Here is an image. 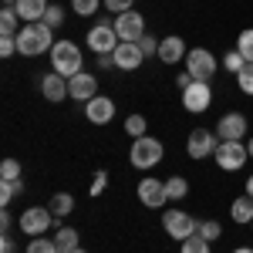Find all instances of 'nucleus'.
Instances as JSON below:
<instances>
[{
  "mask_svg": "<svg viewBox=\"0 0 253 253\" xmlns=\"http://www.w3.org/2000/svg\"><path fill=\"white\" fill-rule=\"evenodd\" d=\"M54 47V31L44 24V20H34V24H24L17 34V51L24 58H38L44 51Z\"/></svg>",
  "mask_w": 253,
  "mask_h": 253,
  "instance_id": "nucleus-1",
  "label": "nucleus"
},
{
  "mask_svg": "<svg viewBox=\"0 0 253 253\" xmlns=\"http://www.w3.org/2000/svg\"><path fill=\"white\" fill-rule=\"evenodd\" d=\"M51 68L58 75H64V78L81 75V51L75 47V41H54V47H51Z\"/></svg>",
  "mask_w": 253,
  "mask_h": 253,
  "instance_id": "nucleus-2",
  "label": "nucleus"
},
{
  "mask_svg": "<svg viewBox=\"0 0 253 253\" xmlns=\"http://www.w3.org/2000/svg\"><path fill=\"white\" fill-rule=\"evenodd\" d=\"M162 142L152 135H142L132 142V152H128V162L135 166V169H152V166H159L162 162Z\"/></svg>",
  "mask_w": 253,
  "mask_h": 253,
  "instance_id": "nucleus-3",
  "label": "nucleus"
},
{
  "mask_svg": "<svg viewBox=\"0 0 253 253\" xmlns=\"http://www.w3.org/2000/svg\"><path fill=\"white\" fill-rule=\"evenodd\" d=\"M213 159H216V166H219L223 172H240V169L247 166L250 152H247L243 142H219V149H216Z\"/></svg>",
  "mask_w": 253,
  "mask_h": 253,
  "instance_id": "nucleus-4",
  "label": "nucleus"
},
{
  "mask_svg": "<svg viewBox=\"0 0 253 253\" xmlns=\"http://www.w3.org/2000/svg\"><path fill=\"white\" fill-rule=\"evenodd\" d=\"M162 226H166V233L172 236V240H189V236H196V230H199V223H196L189 213H182V210H166L162 213Z\"/></svg>",
  "mask_w": 253,
  "mask_h": 253,
  "instance_id": "nucleus-5",
  "label": "nucleus"
},
{
  "mask_svg": "<svg viewBox=\"0 0 253 253\" xmlns=\"http://www.w3.org/2000/svg\"><path fill=\"white\" fill-rule=\"evenodd\" d=\"M115 34L118 41H128V44H138V41L145 38V17L138 14V10H128V14H118L115 20Z\"/></svg>",
  "mask_w": 253,
  "mask_h": 253,
  "instance_id": "nucleus-6",
  "label": "nucleus"
},
{
  "mask_svg": "<svg viewBox=\"0 0 253 253\" xmlns=\"http://www.w3.org/2000/svg\"><path fill=\"white\" fill-rule=\"evenodd\" d=\"M216 149H219L216 128H193V135H189V142H186V152H189L193 159L216 156Z\"/></svg>",
  "mask_w": 253,
  "mask_h": 253,
  "instance_id": "nucleus-7",
  "label": "nucleus"
},
{
  "mask_svg": "<svg viewBox=\"0 0 253 253\" xmlns=\"http://www.w3.org/2000/svg\"><path fill=\"white\" fill-rule=\"evenodd\" d=\"M51 223H54V213H51V210H44V206H31V210H24V213H20V233L44 236Z\"/></svg>",
  "mask_w": 253,
  "mask_h": 253,
  "instance_id": "nucleus-8",
  "label": "nucleus"
},
{
  "mask_svg": "<svg viewBox=\"0 0 253 253\" xmlns=\"http://www.w3.org/2000/svg\"><path fill=\"white\" fill-rule=\"evenodd\" d=\"M186 71H189L196 81H210V78H213V71H216L213 51H206V47H193V51L186 54Z\"/></svg>",
  "mask_w": 253,
  "mask_h": 253,
  "instance_id": "nucleus-9",
  "label": "nucleus"
},
{
  "mask_svg": "<svg viewBox=\"0 0 253 253\" xmlns=\"http://www.w3.org/2000/svg\"><path fill=\"white\" fill-rule=\"evenodd\" d=\"M210 105H213V88H210V81H193V84L182 91V108L193 112V115L206 112Z\"/></svg>",
  "mask_w": 253,
  "mask_h": 253,
  "instance_id": "nucleus-10",
  "label": "nucleus"
},
{
  "mask_svg": "<svg viewBox=\"0 0 253 253\" xmlns=\"http://www.w3.org/2000/svg\"><path fill=\"white\" fill-rule=\"evenodd\" d=\"M122 44L115 34V24H98L88 31V47L95 51V54H115V47Z\"/></svg>",
  "mask_w": 253,
  "mask_h": 253,
  "instance_id": "nucleus-11",
  "label": "nucleus"
},
{
  "mask_svg": "<svg viewBox=\"0 0 253 253\" xmlns=\"http://www.w3.org/2000/svg\"><path fill=\"white\" fill-rule=\"evenodd\" d=\"M138 203L142 206H149V210H162L166 203H169V193H166V182H159V179H138Z\"/></svg>",
  "mask_w": 253,
  "mask_h": 253,
  "instance_id": "nucleus-12",
  "label": "nucleus"
},
{
  "mask_svg": "<svg viewBox=\"0 0 253 253\" xmlns=\"http://www.w3.org/2000/svg\"><path fill=\"white\" fill-rule=\"evenodd\" d=\"M216 135H219V142H240L247 135V115H240V112L223 115L216 122Z\"/></svg>",
  "mask_w": 253,
  "mask_h": 253,
  "instance_id": "nucleus-13",
  "label": "nucleus"
},
{
  "mask_svg": "<svg viewBox=\"0 0 253 253\" xmlns=\"http://www.w3.org/2000/svg\"><path fill=\"white\" fill-rule=\"evenodd\" d=\"M84 115H88L91 125H108L115 118V101L105 95H95L91 101H84Z\"/></svg>",
  "mask_w": 253,
  "mask_h": 253,
  "instance_id": "nucleus-14",
  "label": "nucleus"
},
{
  "mask_svg": "<svg viewBox=\"0 0 253 253\" xmlns=\"http://www.w3.org/2000/svg\"><path fill=\"white\" fill-rule=\"evenodd\" d=\"M98 95V78L95 75H75V78H68V98H75V101H91Z\"/></svg>",
  "mask_w": 253,
  "mask_h": 253,
  "instance_id": "nucleus-15",
  "label": "nucleus"
},
{
  "mask_svg": "<svg viewBox=\"0 0 253 253\" xmlns=\"http://www.w3.org/2000/svg\"><path fill=\"white\" fill-rule=\"evenodd\" d=\"M142 61H145V54H142V47H138V44L122 41V44L115 47V68H118V71H135Z\"/></svg>",
  "mask_w": 253,
  "mask_h": 253,
  "instance_id": "nucleus-16",
  "label": "nucleus"
},
{
  "mask_svg": "<svg viewBox=\"0 0 253 253\" xmlns=\"http://www.w3.org/2000/svg\"><path fill=\"white\" fill-rule=\"evenodd\" d=\"M182 54H189L186 44H182V38L169 34V38L159 41V61H162V64H175V61H182Z\"/></svg>",
  "mask_w": 253,
  "mask_h": 253,
  "instance_id": "nucleus-17",
  "label": "nucleus"
},
{
  "mask_svg": "<svg viewBox=\"0 0 253 253\" xmlns=\"http://www.w3.org/2000/svg\"><path fill=\"white\" fill-rule=\"evenodd\" d=\"M41 91H44L47 101H64L68 98V78L58 75V71H51V75H44V81H41Z\"/></svg>",
  "mask_w": 253,
  "mask_h": 253,
  "instance_id": "nucleus-18",
  "label": "nucleus"
},
{
  "mask_svg": "<svg viewBox=\"0 0 253 253\" xmlns=\"http://www.w3.org/2000/svg\"><path fill=\"white\" fill-rule=\"evenodd\" d=\"M17 7V14H20V20H27V24H34V20H44V14H47V0H17L14 3Z\"/></svg>",
  "mask_w": 253,
  "mask_h": 253,
  "instance_id": "nucleus-19",
  "label": "nucleus"
},
{
  "mask_svg": "<svg viewBox=\"0 0 253 253\" xmlns=\"http://www.w3.org/2000/svg\"><path fill=\"white\" fill-rule=\"evenodd\" d=\"M230 216H233V223H243V226H250V223H253V196H240V199H233V206H230Z\"/></svg>",
  "mask_w": 253,
  "mask_h": 253,
  "instance_id": "nucleus-20",
  "label": "nucleus"
},
{
  "mask_svg": "<svg viewBox=\"0 0 253 253\" xmlns=\"http://www.w3.org/2000/svg\"><path fill=\"white\" fill-rule=\"evenodd\" d=\"M47 210L54 213V219H64V216L75 210V196H71V193H54V196H51V203H47Z\"/></svg>",
  "mask_w": 253,
  "mask_h": 253,
  "instance_id": "nucleus-21",
  "label": "nucleus"
},
{
  "mask_svg": "<svg viewBox=\"0 0 253 253\" xmlns=\"http://www.w3.org/2000/svg\"><path fill=\"white\" fill-rule=\"evenodd\" d=\"M17 20H20L17 7H3V10H0V31H3V38H17L20 34Z\"/></svg>",
  "mask_w": 253,
  "mask_h": 253,
  "instance_id": "nucleus-22",
  "label": "nucleus"
},
{
  "mask_svg": "<svg viewBox=\"0 0 253 253\" xmlns=\"http://www.w3.org/2000/svg\"><path fill=\"white\" fill-rule=\"evenodd\" d=\"M54 247H58V253H75V250H78V230L61 226L58 236H54Z\"/></svg>",
  "mask_w": 253,
  "mask_h": 253,
  "instance_id": "nucleus-23",
  "label": "nucleus"
},
{
  "mask_svg": "<svg viewBox=\"0 0 253 253\" xmlns=\"http://www.w3.org/2000/svg\"><path fill=\"white\" fill-rule=\"evenodd\" d=\"M17 193H24V182L20 179H0V206H7Z\"/></svg>",
  "mask_w": 253,
  "mask_h": 253,
  "instance_id": "nucleus-24",
  "label": "nucleus"
},
{
  "mask_svg": "<svg viewBox=\"0 0 253 253\" xmlns=\"http://www.w3.org/2000/svg\"><path fill=\"white\" fill-rule=\"evenodd\" d=\"M166 193H169V199H186L189 182H186L182 175H172V179H166Z\"/></svg>",
  "mask_w": 253,
  "mask_h": 253,
  "instance_id": "nucleus-25",
  "label": "nucleus"
},
{
  "mask_svg": "<svg viewBox=\"0 0 253 253\" xmlns=\"http://www.w3.org/2000/svg\"><path fill=\"white\" fill-rule=\"evenodd\" d=\"M236 51L247 58V64H253V27H247V31L240 34V41H236Z\"/></svg>",
  "mask_w": 253,
  "mask_h": 253,
  "instance_id": "nucleus-26",
  "label": "nucleus"
},
{
  "mask_svg": "<svg viewBox=\"0 0 253 253\" xmlns=\"http://www.w3.org/2000/svg\"><path fill=\"white\" fill-rule=\"evenodd\" d=\"M24 253H58V247H54V240H47V236H34Z\"/></svg>",
  "mask_w": 253,
  "mask_h": 253,
  "instance_id": "nucleus-27",
  "label": "nucleus"
},
{
  "mask_svg": "<svg viewBox=\"0 0 253 253\" xmlns=\"http://www.w3.org/2000/svg\"><path fill=\"white\" fill-rule=\"evenodd\" d=\"M196 233L203 236V240H219V236H223V226H219V223H216V219H203V223H199V230H196Z\"/></svg>",
  "mask_w": 253,
  "mask_h": 253,
  "instance_id": "nucleus-28",
  "label": "nucleus"
},
{
  "mask_svg": "<svg viewBox=\"0 0 253 253\" xmlns=\"http://www.w3.org/2000/svg\"><path fill=\"white\" fill-rule=\"evenodd\" d=\"M223 68H226V71H230V75H240V71H243V68H247V58H243V54H240V51H230V54H226V58H223Z\"/></svg>",
  "mask_w": 253,
  "mask_h": 253,
  "instance_id": "nucleus-29",
  "label": "nucleus"
},
{
  "mask_svg": "<svg viewBox=\"0 0 253 253\" xmlns=\"http://www.w3.org/2000/svg\"><path fill=\"white\" fill-rule=\"evenodd\" d=\"M182 253H210V240H203L199 233L189 236V240H182Z\"/></svg>",
  "mask_w": 253,
  "mask_h": 253,
  "instance_id": "nucleus-30",
  "label": "nucleus"
},
{
  "mask_svg": "<svg viewBox=\"0 0 253 253\" xmlns=\"http://www.w3.org/2000/svg\"><path fill=\"white\" fill-rule=\"evenodd\" d=\"M44 24H47L51 31L61 27V24H64V7H61V3H51V7H47V14H44Z\"/></svg>",
  "mask_w": 253,
  "mask_h": 253,
  "instance_id": "nucleus-31",
  "label": "nucleus"
},
{
  "mask_svg": "<svg viewBox=\"0 0 253 253\" xmlns=\"http://www.w3.org/2000/svg\"><path fill=\"white\" fill-rule=\"evenodd\" d=\"M125 132H128L132 138H142L145 135V118L142 115H128L125 118Z\"/></svg>",
  "mask_w": 253,
  "mask_h": 253,
  "instance_id": "nucleus-32",
  "label": "nucleus"
},
{
  "mask_svg": "<svg viewBox=\"0 0 253 253\" xmlns=\"http://www.w3.org/2000/svg\"><path fill=\"white\" fill-rule=\"evenodd\" d=\"M236 84H240L243 95H253V64H247V68L236 75Z\"/></svg>",
  "mask_w": 253,
  "mask_h": 253,
  "instance_id": "nucleus-33",
  "label": "nucleus"
},
{
  "mask_svg": "<svg viewBox=\"0 0 253 253\" xmlns=\"http://www.w3.org/2000/svg\"><path fill=\"white\" fill-rule=\"evenodd\" d=\"M0 179H20V162L17 159H3V162H0Z\"/></svg>",
  "mask_w": 253,
  "mask_h": 253,
  "instance_id": "nucleus-34",
  "label": "nucleus"
},
{
  "mask_svg": "<svg viewBox=\"0 0 253 253\" xmlns=\"http://www.w3.org/2000/svg\"><path fill=\"white\" fill-rule=\"evenodd\" d=\"M71 7H75V14H81V17H91L98 10V0H71Z\"/></svg>",
  "mask_w": 253,
  "mask_h": 253,
  "instance_id": "nucleus-35",
  "label": "nucleus"
},
{
  "mask_svg": "<svg viewBox=\"0 0 253 253\" xmlns=\"http://www.w3.org/2000/svg\"><path fill=\"white\" fill-rule=\"evenodd\" d=\"M132 3H135V0H105V7H108L115 17H118V14H128V10H135Z\"/></svg>",
  "mask_w": 253,
  "mask_h": 253,
  "instance_id": "nucleus-36",
  "label": "nucleus"
},
{
  "mask_svg": "<svg viewBox=\"0 0 253 253\" xmlns=\"http://www.w3.org/2000/svg\"><path fill=\"white\" fill-rule=\"evenodd\" d=\"M138 47H142V54H145V58L159 54V41H156V38H149V34H145V38L138 41Z\"/></svg>",
  "mask_w": 253,
  "mask_h": 253,
  "instance_id": "nucleus-37",
  "label": "nucleus"
},
{
  "mask_svg": "<svg viewBox=\"0 0 253 253\" xmlns=\"http://www.w3.org/2000/svg\"><path fill=\"white\" fill-rule=\"evenodd\" d=\"M105 186H108V172L101 169V172H95V182H91V196H101V193H105Z\"/></svg>",
  "mask_w": 253,
  "mask_h": 253,
  "instance_id": "nucleus-38",
  "label": "nucleus"
},
{
  "mask_svg": "<svg viewBox=\"0 0 253 253\" xmlns=\"http://www.w3.org/2000/svg\"><path fill=\"white\" fill-rule=\"evenodd\" d=\"M14 51H17V38H0V54L3 58H10Z\"/></svg>",
  "mask_w": 253,
  "mask_h": 253,
  "instance_id": "nucleus-39",
  "label": "nucleus"
},
{
  "mask_svg": "<svg viewBox=\"0 0 253 253\" xmlns=\"http://www.w3.org/2000/svg\"><path fill=\"white\" fill-rule=\"evenodd\" d=\"M98 68H115V54H98Z\"/></svg>",
  "mask_w": 253,
  "mask_h": 253,
  "instance_id": "nucleus-40",
  "label": "nucleus"
},
{
  "mask_svg": "<svg viewBox=\"0 0 253 253\" xmlns=\"http://www.w3.org/2000/svg\"><path fill=\"white\" fill-rule=\"evenodd\" d=\"M193 75H189V71H186V75H179V78H175V84H179V88H182V91H186V88H189V84H193Z\"/></svg>",
  "mask_w": 253,
  "mask_h": 253,
  "instance_id": "nucleus-41",
  "label": "nucleus"
},
{
  "mask_svg": "<svg viewBox=\"0 0 253 253\" xmlns=\"http://www.w3.org/2000/svg\"><path fill=\"white\" fill-rule=\"evenodd\" d=\"M0 253H14V240H10V236L0 240Z\"/></svg>",
  "mask_w": 253,
  "mask_h": 253,
  "instance_id": "nucleus-42",
  "label": "nucleus"
},
{
  "mask_svg": "<svg viewBox=\"0 0 253 253\" xmlns=\"http://www.w3.org/2000/svg\"><path fill=\"white\" fill-rule=\"evenodd\" d=\"M0 230H3V233H7V230H10V213H7V210H3V213H0Z\"/></svg>",
  "mask_w": 253,
  "mask_h": 253,
  "instance_id": "nucleus-43",
  "label": "nucleus"
},
{
  "mask_svg": "<svg viewBox=\"0 0 253 253\" xmlns=\"http://www.w3.org/2000/svg\"><path fill=\"white\" fill-rule=\"evenodd\" d=\"M247 196H253V175L247 179Z\"/></svg>",
  "mask_w": 253,
  "mask_h": 253,
  "instance_id": "nucleus-44",
  "label": "nucleus"
},
{
  "mask_svg": "<svg viewBox=\"0 0 253 253\" xmlns=\"http://www.w3.org/2000/svg\"><path fill=\"white\" fill-rule=\"evenodd\" d=\"M233 253H253V247H236Z\"/></svg>",
  "mask_w": 253,
  "mask_h": 253,
  "instance_id": "nucleus-45",
  "label": "nucleus"
},
{
  "mask_svg": "<svg viewBox=\"0 0 253 253\" xmlns=\"http://www.w3.org/2000/svg\"><path fill=\"white\" fill-rule=\"evenodd\" d=\"M247 152H250V159H253V138H250V142H247Z\"/></svg>",
  "mask_w": 253,
  "mask_h": 253,
  "instance_id": "nucleus-46",
  "label": "nucleus"
},
{
  "mask_svg": "<svg viewBox=\"0 0 253 253\" xmlns=\"http://www.w3.org/2000/svg\"><path fill=\"white\" fill-rule=\"evenodd\" d=\"M3 3H7V7H14V3H17V0H3Z\"/></svg>",
  "mask_w": 253,
  "mask_h": 253,
  "instance_id": "nucleus-47",
  "label": "nucleus"
},
{
  "mask_svg": "<svg viewBox=\"0 0 253 253\" xmlns=\"http://www.w3.org/2000/svg\"><path fill=\"white\" fill-rule=\"evenodd\" d=\"M75 253H84V250H81V247H78V250H75Z\"/></svg>",
  "mask_w": 253,
  "mask_h": 253,
  "instance_id": "nucleus-48",
  "label": "nucleus"
},
{
  "mask_svg": "<svg viewBox=\"0 0 253 253\" xmlns=\"http://www.w3.org/2000/svg\"><path fill=\"white\" fill-rule=\"evenodd\" d=\"M250 230H253V223H250Z\"/></svg>",
  "mask_w": 253,
  "mask_h": 253,
  "instance_id": "nucleus-49",
  "label": "nucleus"
}]
</instances>
